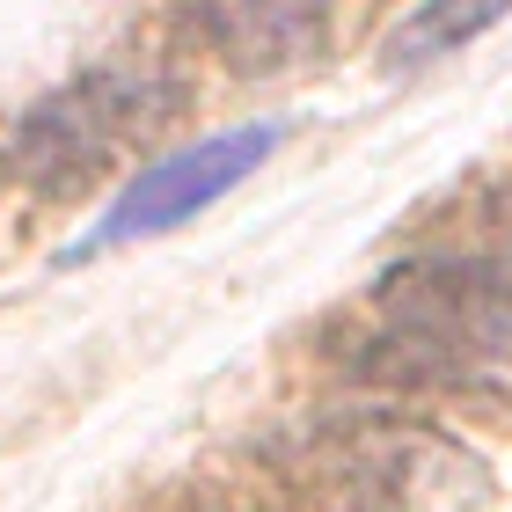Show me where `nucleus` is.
<instances>
[{
    "mask_svg": "<svg viewBox=\"0 0 512 512\" xmlns=\"http://www.w3.org/2000/svg\"><path fill=\"white\" fill-rule=\"evenodd\" d=\"M381 337L374 374L395 381H469L512 366V264L498 256H425L374 286Z\"/></svg>",
    "mask_w": 512,
    "mask_h": 512,
    "instance_id": "nucleus-1",
    "label": "nucleus"
},
{
    "mask_svg": "<svg viewBox=\"0 0 512 512\" xmlns=\"http://www.w3.org/2000/svg\"><path fill=\"white\" fill-rule=\"evenodd\" d=\"M271 147H278V125H242V132L198 139V147H183V154H169V161H154V169H139L125 191H118V205L96 220V235L66 249V264L103 256V249H118V242H139V235H161V227L205 213V205L235 191V183H242Z\"/></svg>",
    "mask_w": 512,
    "mask_h": 512,
    "instance_id": "nucleus-2",
    "label": "nucleus"
},
{
    "mask_svg": "<svg viewBox=\"0 0 512 512\" xmlns=\"http://www.w3.org/2000/svg\"><path fill=\"white\" fill-rule=\"evenodd\" d=\"M191 8L205 15V37L256 74L308 59L330 30V0H191Z\"/></svg>",
    "mask_w": 512,
    "mask_h": 512,
    "instance_id": "nucleus-3",
    "label": "nucleus"
},
{
    "mask_svg": "<svg viewBox=\"0 0 512 512\" xmlns=\"http://www.w3.org/2000/svg\"><path fill=\"white\" fill-rule=\"evenodd\" d=\"M125 118H132V96H125V88L81 81L74 96H52L30 125H22V154H30L52 183H59V176H88V161L110 154V139L125 132Z\"/></svg>",
    "mask_w": 512,
    "mask_h": 512,
    "instance_id": "nucleus-4",
    "label": "nucleus"
},
{
    "mask_svg": "<svg viewBox=\"0 0 512 512\" xmlns=\"http://www.w3.org/2000/svg\"><path fill=\"white\" fill-rule=\"evenodd\" d=\"M505 15H512V0H417V8L395 22V37H388V66H395V74L432 66V59L461 52V44H476Z\"/></svg>",
    "mask_w": 512,
    "mask_h": 512,
    "instance_id": "nucleus-5",
    "label": "nucleus"
}]
</instances>
